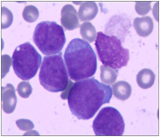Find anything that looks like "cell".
I'll use <instances>...</instances> for the list:
<instances>
[{
  "instance_id": "6da1fadb",
  "label": "cell",
  "mask_w": 160,
  "mask_h": 137,
  "mask_svg": "<svg viewBox=\"0 0 160 137\" xmlns=\"http://www.w3.org/2000/svg\"><path fill=\"white\" fill-rule=\"evenodd\" d=\"M110 85L91 78L78 81L70 87L67 99L72 114L80 120L94 117L103 104H108L112 97Z\"/></svg>"
},
{
  "instance_id": "7a4b0ae2",
  "label": "cell",
  "mask_w": 160,
  "mask_h": 137,
  "mask_svg": "<svg viewBox=\"0 0 160 137\" xmlns=\"http://www.w3.org/2000/svg\"><path fill=\"white\" fill-rule=\"evenodd\" d=\"M65 65L71 79L75 81L88 79L95 74L98 67L97 55L88 42L74 38L64 54Z\"/></svg>"
},
{
  "instance_id": "3957f363",
  "label": "cell",
  "mask_w": 160,
  "mask_h": 137,
  "mask_svg": "<svg viewBox=\"0 0 160 137\" xmlns=\"http://www.w3.org/2000/svg\"><path fill=\"white\" fill-rule=\"evenodd\" d=\"M38 77L41 84L50 92L66 90L69 79L62 52L44 57Z\"/></svg>"
},
{
  "instance_id": "277c9868",
  "label": "cell",
  "mask_w": 160,
  "mask_h": 137,
  "mask_svg": "<svg viewBox=\"0 0 160 137\" xmlns=\"http://www.w3.org/2000/svg\"><path fill=\"white\" fill-rule=\"evenodd\" d=\"M95 45L99 59L104 65L118 70L128 63L129 50L122 47L121 41L115 35L98 32Z\"/></svg>"
},
{
  "instance_id": "5b68a950",
  "label": "cell",
  "mask_w": 160,
  "mask_h": 137,
  "mask_svg": "<svg viewBox=\"0 0 160 137\" xmlns=\"http://www.w3.org/2000/svg\"><path fill=\"white\" fill-rule=\"evenodd\" d=\"M33 40L44 55L61 52L66 43L63 27L54 21H42L38 24L34 31Z\"/></svg>"
},
{
  "instance_id": "8992f818",
  "label": "cell",
  "mask_w": 160,
  "mask_h": 137,
  "mask_svg": "<svg viewBox=\"0 0 160 137\" xmlns=\"http://www.w3.org/2000/svg\"><path fill=\"white\" fill-rule=\"evenodd\" d=\"M12 66L17 76L23 80L33 78L42 62V57L30 42L17 47L12 58Z\"/></svg>"
},
{
  "instance_id": "52a82bcc",
  "label": "cell",
  "mask_w": 160,
  "mask_h": 137,
  "mask_svg": "<svg viewBox=\"0 0 160 137\" xmlns=\"http://www.w3.org/2000/svg\"><path fill=\"white\" fill-rule=\"evenodd\" d=\"M95 135H122L125 129L123 118L117 109L112 107L103 108L93 122Z\"/></svg>"
},
{
  "instance_id": "ba28073f",
  "label": "cell",
  "mask_w": 160,
  "mask_h": 137,
  "mask_svg": "<svg viewBox=\"0 0 160 137\" xmlns=\"http://www.w3.org/2000/svg\"><path fill=\"white\" fill-rule=\"evenodd\" d=\"M78 13L74 7L71 4L64 5L61 10V22L65 30H73L80 28Z\"/></svg>"
},
{
  "instance_id": "9c48e42d",
  "label": "cell",
  "mask_w": 160,
  "mask_h": 137,
  "mask_svg": "<svg viewBox=\"0 0 160 137\" xmlns=\"http://www.w3.org/2000/svg\"><path fill=\"white\" fill-rule=\"evenodd\" d=\"M2 108L7 114H11L15 109L17 104V97L13 85L8 84L2 87Z\"/></svg>"
},
{
  "instance_id": "30bf717a",
  "label": "cell",
  "mask_w": 160,
  "mask_h": 137,
  "mask_svg": "<svg viewBox=\"0 0 160 137\" xmlns=\"http://www.w3.org/2000/svg\"><path fill=\"white\" fill-rule=\"evenodd\" d=\"M134 28L137 33L142 37H148L153 30V20L149 16L136 18L133 22Z\"/></svg>"
},
{
  "instance_id": "8fae6325",
  "label": "cell",
  "mask_w": 160,
  "mask_h": 137,
  "mask_svg": "<svg viewBox=\"0 0 160 137\" xmlns=\"http://www.w3.org/2000/svg\"><path fill=\"white\" fill-rule=\"evenodd\" d=\"M98 11V7L95 2H82L78 10V18L84 22L92 20L95 18Z\"/></svg>"
},
{
  "instance_id": "7c38bea8",
  "label": "cell",
  "mask_w": 160,
  "mask_h": 137,
  "mask_svg": "<svg viewBox=\"0 0 160 137\" xmlns=\"http://www.w3.org/2000/svg\"><path fill=\"white\" fill-rule=\"evenodd\" d=\"M112 90L114 96L121 100L128 99L132 94V87L128 82L120 81L112 85Z\"/></svg>"
},
{
  "instance_id": "4fadbf2b",
  "label": "cell",
  "mask_w": 160,
  "mask_h": 137,
  "mask_svg": "<svg viewBox=\"0 0 160 137\" xmlns=\"http://www.w3.org/2000/svg\"><path fill=\"white\" fill-rule=\"evenodd\" d=\"M155 74L151 69L143 68L137 75V83L143 89L150 88L155 82Z\"/></svg>"
},
{
  "instance_id": "5bb4252c",
  "label": "cell",
  "mask_w": 160,
  "mask_h": 137,
  "mask_svg": "<svg viewBox=\"0 0 160 137\" xmlns=\"http://www.w3.org/2000/svg\"><path fill=\"white\" fill-rule=\"evenodd\" d=\"M80 34L83 39L90 43L93 42L97 39V31L95 27L91 22H84L81 25Z\"/></svg>"
},
{
  "instance_id": "9a60e30c",
  "label": "cell",
  "mask_w": 160,
  "mask_h": 137,
  "mask_svg": "<svg viewBox=\"0 0 160 137\" xmlns=\"http://www.w3.org/2000/svg\"><path fill=\"white\" fill-rule=\"evenodd\" d=\"M101 80L104 84H113L115 82L118 77V71L106 65H102L100 67Z\"/></svg>"
},
{
  "instance_id": "2e32d148",
  "label": "cell",
  "mask_w": 160,
  "mask_h": 137,
  "mask_svg": "<svg viewBox=\"0 0 160 137\" xmlns=\"http://www.w3.org/2000/svg\"><path fill=\"white\" fill-rule=\"evenodd\" d=\"M22 14L24 20L28 22L33 23L38 18L39 11L38 8L34 5H27L24 8Z\"/></svg>"
},
{
  "instance_id": "e0dca14e",
  "label": "cell",
  "mask_w": 160,
  "mask_h": 137,
  "mask_svg": "<svg viewBox=\"0 0 160 137\" xmlns=\"http://www.w3.org/2000/svg\"><path fill=\"white\" fill-rule=\"evenodd\" d=\"M32 87L29 82L22 81L18 84L17 91L19 95L23 98H28L32 94Z\"/></svg>"
},
{
  "instance_id": "ac0fdd59",
  "label": "cell",
  "mask_w": 160,
  "mask_h": 137,
  "mask_svg": "<svg viewBox=\"0 0 160 137\" xmlns=\"http://www.w3.org/2000/svg\"><path fill=\"white\" fill-rule=\"evenodd\" d=\"M13 21V15L12 12L6 7L2 8V28H7L10 27Z\"/></svg>"
},
{
  "instance_id": "d6986e66",
  "label": "cell",
  "mask_w": 160,
  "mask_h": 137,
  "mask_svg": "<svg viewBox=\"0 0 160 137\" xmlns=\"http://www.w3.org/2000/svg\"><path fill=\"white\" fill-rule=\"evenodd\" d=\"M135 9L138 14L145 15L151 9V2H137Z\"/></svg>"
},
{
  "instance_id": "ffe728a7",
  "label": "cell",
  "mask_w": 160,
  "mask_h": 137,
  "mask_svg": "<svg viewBox=\"0 0 160 137\" xmlns=\"http://www.w3.org/2000/svg\"><path fill=\"white\" fill-rule=\"evenodd\" d=\"M16 124L21 130H31L34 128L33 123L28 119H19L16 121Z\"/></svg>"
},
{
  "instance_id": "44dd1931",
  "label": "cell",
  "mask_w": 160,
  "mask_h": 137,
  "mask_svg": "<svg viewBox=\"0 0 160 137\" xmlns=\"http://www.w3.org/2000/svg\"><path fill=\"white\" fill-rule=\"evenodd\" d=\"M11 58L8 55H2V78H3L7 74V73L9 71L10 66L11 65Z\"/></svg>"
}]
</instances>
